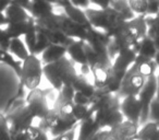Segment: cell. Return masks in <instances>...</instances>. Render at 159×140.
Segmentation results:
<instances>
[{
	"mask_svg": "<svg viewBox=\"0 0 159 140\" xmlns=\"http://www.w3.org/2000/svg\"><path fill=\"white\" fill-rule=\"evenodd\" d=\"M84 12L91 23V27L97 31L105 33L107 36L112 33L116 29H118L122 23L125 22L121 18V16L112 8H108L105 10L89 8Z\"/></svg>",
	"mask_w": 159,
	"mask_h": 140,
	"instance_id": "obj_4",
	"label": "cell"
},
{
	"mask_svg": "<svg viewBox=\"0 0 159 140\" xmlns=\"http://www.w3.org/2000/svg\"><path fill=\"white\" fill-rule=\"evenodd\" d=\"M135 140H159V126L154 122H148L139 129Z\"/></svg>",
	"mask_w": 159,
	"mask_h": 140,
	"instance_id": "obj_26",
	"label": "cell"
},
{
	"mask_svg": "<svg viewBox=\"0 0 159 140\" xmlns=\"http://www.w3.org/2000/svg\"><path fill=\"white\" fill-rule=\"evenodd\" d=\"M155 62H156V65H157V69L159 70V51L156 54V56H155Z\"/></svg>",
	"mask_w": 159,
	"mask_h": 140,
	"instance_id": "obj_48",
	"label": "cell"
},
{
	"mask_svg": "<svg viewBox=\"0 0 159 140\" xmlns=\"http://www.w3.org/2000/svg\"><path fill=\"white\" fill-rule=\"evenodd\" d=\"M133 66L137 70V72L141 74L146 79L155 76L157 70V65L154 59H149V58H145L137 55Z\"/></svg>",
	"mask_w": 159,
	"mask_h": 140,
	"instance_id": "obj_23",
	"label": "cell"
},
{
	"mask_svg": "<svg viewBox=\"0 0 159 140\" xmlns=\"http://www.w3.org/2000/svg\"><path fill=\"white\" fill-rule=\"evenodd\" d=\"M73 103L75 105H87V106H91V100L89 98H86L85 95H83V94L77 93V92H75L74 94Z\"/></svg>",
	"mask_w": 159,
	"mask_h": 140,
	"instance_id": "obj_40",
	"label": "cell"
},
{
	"mask_svg": "<svg viewBox=\"0 0 159 140\" xmlns=\"http://www.w3.org/2000/svg\"><path fill=\"white\" fill-rule=\"evenodd\" d=\"M35 25L37 32L45 36L48 42L52 45H62L68 47L73 40L66 37L59 29L57 20V13H50L40 19L35 20Z\"/></svg>",
	"mask_w": 159,
	"mask_h": 140,
	"instance_id": "obj_7",
	"label": "cell"
},
{
	"mask_svg": "<svg viewBox=\"0 0 159 140\" xmlns=\"http://www.w3.org/2000/svg\"><path fill=\"white\" fill-rule=\"evenodd\" d=\"M84 45V41H72V43L66 47V54L70 56L73 62L81 65V67H89L87 66Z\"/></svg>",
	"mask_w": 159,
	"mask_h": 140,
	"instance_id": "obj_19",
	"label": "cell"
},
{
	"mask_svg": "<svg viewBox=\"0 0 159 140\" xmlns=\"http://www.w3.org/2000/svg\"><path fill=\"white\" fill-rule=\"evenodd\" d=\"M27 136L30 140H50L48 138L47 133H45L43 129H40L38 126H31L27 129Z\"/></svg>",
	"mask_w": 159,
	"mask_h": 140,
	"instance_id": "obj_35",
	"label": "cell"
},
{
	"mask_svg": "<svg viewBox=\"0 0 159 140\" xmlns=\"http://www.w3.org/2000/svg\"><path fill=\"white\" fill-rule=\"evenodd\" d=\"M134 51L137 56H142V57L149 58V59H155V56L158 53L155 47V44L148 36L139 40L134 46Z\"/></svg>",
	"mask_w": 159,
	"mask_h": 140,
	"instance_id": "obj_24",
	"label": "cell"
},
{
	"mask_svg": "<svg viewBox=\"0 0 159 140\" xmlns=\"http://www.w3.org/2000/svg\"><path fill=\"white\" fill-rule=\"evenodd\" d=\"M156 91H157V77L152 76L146 79L145 84L139 91L137 99L139 101V104L142 107V114L139 123L147 122L148 116H149V107L152 101L156 99Z\"/></svg>",
	"mask_w": 159,
	"mask_h": 140,
	"instance_id": "obj_12",
	"label": "cell"
},
{
	"mask_svg": "<svg viewBox=\"0 0 159 140\" xmlns=\"http://www.w3.org/2000/svg\"><path fill=\"white\" fill-rule=\"evenodd\" d=\"M10 139L11 140H30L26 131H23V133H10Z\"/></svg>",
	"mask_w": 159,
	"mask_h": 140,
	"instance_id": "obj_44",
	"label": "cell"
},
{
	"mask_svg": "<svg viewBox=\"0 0 159 140\" xmlns=\"http://www.w3.org/2000/svg\"><path fill=\"white\" fill-rule=\"evenodd\" d=\"M66 47L62 46V45H52L50 44L46 49L44 51V53L42 54V61L43 66L45 65H49L56 62L58 60H60L61 58L66 57Z\"/></svg>",
	"mask_w": 159,
	"mask_h": 140,
	"instance_id": "obj_22",
	"label": "cell"
},
{
	"mask_svg": "<svg viewBox=\"0 0 159 140\" xmlns=\"http://www.w3.org/2000/svg\"><path fill=\"white\" fill-rule=\"evenodd\" d=\"M129 6L135 16H146L148 0H128Z\"/></svg>",
	"mask_w": 159,
	"mask_h": 140,
	"instance_id": "obj_32",
	"label": "cell"
},
{
	"mask_svg": "<svg viewBox=\"0 0 159 140\" xmlns=\"http://www.w3.org/2000/svg\"><path fill=\"white\" fill-rule=\"evenodd\" d=\"M43 77V64L37 56L29 55L22 61L20 75V83L29 91L35 90L39 87Z\"/></svg>",
	"mask_w": 159,
	"mask_h": 140,
	"instance_id": "obj_8",
	"label": "cell"
},
{
	"mask_svg": "<svg viewBox=\"0 0 159 140\" xmlns=\"http://www.w3.org/2000/svg\"><path fill=\"white\" fill-rule=\"evenodd\" d=\"M73 107H74V103L72 100L66 98L61 93H58L55 104L51 109L63 124L70 127H75L79 125V123L75 120L73 116Z\"/></svg>",
	"mask_w": 159,
	"mask_h": 140,
	"instance_id": "obj_13",
	"label": "cell"
},
{
	"mask_svg": "<svg viewBox=\"0 0 159 140\" xmlns=\"http://www.w3.org/2000/svg\"><path fill=\"white\" fill-rule=\"evenodd\" d=\"M108 37L110 38V43L108 46V55L111 60L116 58V56L124 49L134 48L137 43L136 35L129 27L128 22H123L118 29H116Z\"/></svg>",
	"mask_w": 159,
	"mask_h": 140,
	"instance_id": "obj_6",
	"label": "cell"
},
{
	"mask_svg": "<svg viewBox=\"0 0 159 140\" xmlns=\"http://www.w3.org/2000/svg\"><path fill=\"white\" fill-rule=\"evenodd\" d=\"M43 76L48 80L53 89L60 92L63 85H72L77 72L72 60L63 57L56 62L43 66Z\"/></svg>",
	"mask_w": 159,
	"mask_h": 140,
	"instance_id": "obj_2",
	"label": "cell"
},
{
	"mask_svg": "<svg viewBox=\"0 0 159 140\" xmlns=\"http://www.w3.org/2000/svg\"><path fill=\"white\" fill-rule=\"evenodd\" d=\"M0 140H11L10 139L9 125H8L3 113H0Z\"/></svg>",
	"mask_w": 159,
	"mask_h": 140,
	"instance_id": "obj_36",
	"label": "cell"
},
{
	"mask_svg": "<svg viewBox=\"0 0 159 140\" xmlns=\"http://www.w3.org/2000/svg\"><path fill=\"white\" fill-rule=\"evenodd\" d=\"M10 38L7 35L5 29H1L0 27V49L2 51H7L9 49V45H10Z\"/></svg>",
	"mask_w": 159,
	"mask_h": 140,
	"instance_id": "obj_39",
	"label": "cell"
},
{
	"mask_svg": "<svg viewBox=\"0 0 159 140\" xmlns=\"http://www.w3.org/2000/svg\"><path fill=\"white\" fill-rule=\"evenodd\" d=\"M129 27L132 29L136 35L137 42L147 36V24H146V16H135L134 19L129 21Z\"/></svg>",
	"mask_w": 159,
	"mask_h": 140,
	"instance_id": "obj_29",
	"label": "cell"
},
{
	"mask_svg": "<svg viewBox=\"0 0 159 140\" xmlns=\"http://www.w3.org/2000/svg\"><path fill=\"white\" fill-rule=\"evenodd\" d=\"M79 126V136L76 140H91L98 131H100L95 123L94 115H89L82 122H80Z\"/></svg>",
	"mask_w": 159,
	"mask_h": 140,
	"instance_id": "obj_21",
	"label": "cell"
},
{
	"mask_svg": "<svg viewBox=\"0 0 159 140\" xmlns=\"http://www.w3.org/2000/svg\"><path fill=\"white\" fill-rule=\"evenodd\" d=\"M72 87L75 92L83 94L89 100L93 98L94 93H95V88H94L93 83L89 82V79L82 74H77L76 78L74 79L72 83Z\"/></svg>",
	"mask_w": 159,
	"mask_h": 140,
	"instance_id": "obj_25",
	"label": "cell"
},
{
	"mask_svg": "<svg viewBox=\"0 0 159 140\" xmlns=\"http://www.w3.org/2000/svg\"><path fill=\"white\" fill-rule=\"evenodd\" d=\"M71 2H72V5L74 6V7L83 10V11H85L86 9H89V8H91V5H92L91 0H83V1L74 0V1H71Z\"/></svg>",
	"mask_w": 159,
	"mask_h": 140,
	"instance_id": "obj_41",
	"label": "cell"
},
{
	"mask_svg": "<svg viewBox=\"0 0 159 140\" xmlns=\"http://www.w3.org/2000/svg\"><path fill=\"white\" fill-rule=\"evenodd\" d=\"M110 8L117 11L125 22L135 18V14L131 10L128 0H110Z\"/></svg>",
	"mask_w": 159,
	"mask_h": 140,
	"instance_id": "obj_28",
	"label": "cell"
},
{
	"mask_svg": "<svg viewBox=\"0 0 159 140\" xmlns=\"http://www.w3.org/2000/svg\"><path fill=\"white\" fill-rule=\"evenodd\" d=\"M91 3L97 6V8L100 10L110 8V0H91Z\"/></svg>",
	"mask_w": 159,
	"mask_h": 140,
	"instance_id": "obj_43",
	"label": "cell"
},
{
	"mask_svg": "<svg viewBox=\"0 0 159 140\" xmlns=\"http://www.w3.org/2000/svg\"><path fill=\"white\" fill-rule=\"evenodd\" d=\"M156 100L159 101V75L157 76V91H156Z\"/></svg>",
	"mask_w": 159,
	"mask_h": 140,
	"instance_id": "obj_47",
	"label": "cell"
},
{
	"mask_svg": "<svg viewBox=\"0 0 159 140\" xmlns=\"http://www.w3.org/2000/svg\"><path fill=\"white\" fill-rule=\"evenodd\" d=\"M0 64H5L7 66H9L11 69H13V71L16 74L18 78L20 77L21 68H22V61L16 60L9 51L0 49Z\"/></svg>",
	"mask_w": 159,
	"mask_h": 140,
	"instance_id": "obj_31",
	"label": "cell"
},
{
	"mask_svg": "<svg viewBox=\"0 0 159 140\" xmlns=\"http://www.w3.org/2000/svg\"><path fill=\"white\" fill-rule=\"evenodd\" d=\"M75 130H76V128L72 129V130L68 131V133H62V135H60V136H57V137H53L52 139H50V140H74Z\"/></svg>",
	"mask_w": 159,
	"mask_h": 140,
	"instance_id": "obj_42",
	"label": "cell"
},
{
	"mask_svg": "<svg viewBox=\"0 0 159 140\" xmlns=\"http://www.w3.org/2000/svg\"><path fill=\"white\" fill-rule=\"evenodd\" d=\"M8 51L12 56H16L18 59H20V61L25 60L30 55L29 51L26 48V45H25V43L21 38H13V40L10 41Z\"/></svg>",
	"mask_w": 159,
	"mask_h": 140,
	"instance_id": "obj_30",
	"label": "cell"
},
{
	"mask_svg": "<svg viewBox=\"0 0 159 140\" xmlns=\"http://www.w3.org/2000/svg\"><path fill=\"white\" fill-rule=\"evenodd\" d=\"M5 16L8 22L5 31L10 40L24 36L27 30L29 20L31 18L29 12L22 9L14 1H10V6L6 10Z\"/></svg>",
	"mask_w": 159,
	"mask_h": 140,
	"instance_id": "obj_5",
	"label": "cell"
},
{
	"mask_svg": "<svg viewBox=\"0 0 159 140\" xmlns=\"http://www.w3.org/2000/svg\"><path fill=\"white\" fill-rule=\"evenodd\" d=\"M52 5L61 6V8H63V10H64V14H66L71 21H73L74 23L79 24L80 27H84L86 31L92 29L91 23H89L85 12L83 11V10L79 9V8L74 7L71 1H56V2H52Z\"/></svg>",
	"mask_w": 159,
	"mask_h": 140,
	"instance_id": "obj_17",
	"label": "cell"
},
{
	"mask_svg": "<svg viewBox=\"0 0 159 140\" xmlns=\"http://www.w3.org/2000/svg\"><path fill=\"white\" fill-rule=\"evenodd\" d=\"M3 115L9 125L10 133L27 131L30 127L33 126V122L35 119L27 109L25 99L22 100L10 99L5 107Z\"/></svg>",
	"mask_w": 159,
	"mask_h": 140,
	"instance_id": "obj_3",
	"label": "cell"
},
{
	"mask_svg": "<svg viewBox=\"0 0 159 140\" xmlns=\"http://www.w3.org/2000/svg\"><path fill=\"white\" fill-rule=\"evenodd\" d=\"M89 109L94 113V119L99 130L111 129L124 122L120 112V99L117 94L99 95L94 93Z\"/></svg>",
	"mask_w": 159,
	"mask_h": 140,
	"instance_id": "obj_1",
	"label": "cell"
},
{
	"mask_svg": "<svg viewBox=\"0 0 159 140\" xmlns=\"http://www.w3.org/2000/svg\"><path fill=\"white\" fill-rule=\"evenodd\" d=\"M85 43L97 54L98 56L108 55V46L110 43V38L102 32L93 29L87 31Z\"/></svg>",
	"mask_w": 159,
	"mask_h": 140,
	"instance_id": "obj_16",
	"label": "cell"
},
{
	"mask_svg": "<svg viewBox=\"0 0 159 140\" xmlns=\"http://www.w3.org/2000/svg\"><path fill=\"white\" fill-rule=\"evenodd\" d=\"M120 112L124 120L139 125L141 119L142 107L136 95H129L120 101Z\"/></svg>",
	"mask_w": 159,
	"mask_h": 140,
	"instance_id": "obj_15",
	"label": "cell"
},
{
	"mask_svg": "<svg viewBox=\"0 0 159 140\" xmlns=\"http://www.w3.org/2000/svg\"><path fill=\"white\" fill-rule=\"evenodd\" d=\"M59 29L66 37L73 41H84L86 40L87 31L84 27L71 21L66 14H57Z\"/></svg>",
	"mask_w": 159,
	"mask_h": 140,
	"instance_id": "obj_14",
	"label": "cell"
},
{
	"mask_svg": "<svg viewBox=\"0 0 159 140\" xmlns=\"http://www.w3.org/2000/svg\"><path fill=\"white\" fill-rule=\"evenodd\" d=\"M8 22H7V18H6L5 13H0V27L1 25H6L7 27Z\"/></svg>",
	"mask_w": 159,
	"mask_h": 140,
	"instance_id": "obj_46",
	"label": "cell"
},
{
	"mask_svg": "<svg viewBox=\"0 0 159 140\" xmlns=\"http://www.w3.org/2000/svg\"><path fill=\"white\" fill-rule=\"evenodd\" d=\"M159 12V0H148L146 17H154Z\"/></svg>",
	"mask_w": 159,
	"mask_h": 140,
	"instance_id": "obj_38",
	"label": "cell"
},
{
	"mask_svg": "<svg viewBox=\"0 0 159 140\" xmlns=\"http://www.w3.org/2000/svg\"><path fill=\"white\" fill-rule=\"evenodd\" d=\"M135 58H136V54L133 48L121 51L112 60V68L125 75L126 71L133 66Z\"/></svg>",
	"mask_w": 159,
	"mask_h": 140,
	"instance_id": "obj_18",
	"label": "cell"
},
{
	"mask_svg": "<svg viewBox=\"0 0 159 140\" xmlns=\"http://www.w3.org/2000/svg\"><path fill=\"white\" fill-rule=\"evenodd\" d=\"M10 6V1L7 0H0V13H5L7 8Z\"/></svg>",
	"mask_w": 159,
	"mask_h": 140,
	"instance_id": "obj_45",
	"label": "cell"
},
{
	"mask_svg": "<svg viewBox=\"0 0 159 140\" xmlns=\"http://www.w3.org/2000/svg\"><path fill=\"white\" fill-rule=\"evenodd\" d=\"M148 118H150V122H154L159 126V101H157L156 99L150 104Z\"/></svg>",
	"mask_w": 159,
	"mask_h": 140,
	"instance_id": "obj_37",
	"label": "cell"
},
{
	"mask_svg": "<svg viewBox=\"0 0 159 140\" xmlns=\"http://www.w3.org/2000/svg\"><path fill=\"white\" fill-rule=\"evenodd\" d=\"M146 78H144L141 74L137 72V70L132 66L129 69L126 74L124 75L123 79L121 81L120 90L117 93V95L120 98H125L129 95H139V91L145 84Z\"/></svg>",
	"mask_w": 159,
	"mask_h": 140,
	"instance_id": "obj_10",
	"label": "cell"
},
{
	"mask_svg": "<svg viewBox=\"0 0 159 140\" xmlns=\"http://www.w3.org/2000/svg\"><path fill=\"white\" fill-rule=\"evenodd\" d=\"M139 125L124 120L111 129L98 131L99 140H135Z\"/></svg>",
	"mask_w": 159,
	"mask_h": 140,
	"instance_id": "obj_9",
	"label": "cell"
},
{
	"mask_svg": "<svg viewBox=\"0 0 159 140\" xmlns=\"http://www.w3.org/2000/svg\"><path fill=\"white\" fill-rule=\"evenodd\" d=\"M147 36L154 42L157 51H159V12L154 17H146Z\"/></svg>",
	"mask_w": 159,
	"mask_h": 140,
	"instance_id": "obj_27",
	"label": "cell"
},
{
	"mask_svg": "<svg viewBox=\"0 0 159 140\" xmlns=\"http://www.w3.org/2000/svg\"><path fill=\"white\" fill-rule=\"evenodd\" d=\"M29 14L34 19L37 20L45 16L53 13V5L51 1L45 0H31L29 8Z\"/></svg>",
	"mask_w": 159,
	"mask_h": 140,
	"instance_id": "obj_20",
	"label": "cell"
},
{
	"mask_svg": "<svg viewBox=\"0 0 159 140\" xmlns=\"http://www.w3.org/2000/svg\"><path fill=\"white\" fill-rule=\"evenodd\" d=\"M49 45H50V43L48 42V40H47L43 34H40L39 32H37L36 44H35V47H34V49H33V51H32L31 55L37 56V55H39V54H43L44 53V51L49 46Z\"/></svg>",
	"mask_w": 159,
	"mask_h": 140,
	"instance_id": "obj_34",
	"label": "cell"
},
{
	"mask_svg": "<svg viewBox=\"0 0 159 140\" xmlns=\"http://www.w3.org/2000/svg\"><path fill=\"white\" fill-rule=\"evenodd\" d=\"M89 115H94V113L92 112V109H89V106L87 105H75L73 107V116H74L75 120L77 123L82 122L83 119H85L86 117H89Z\"/></svg>",
	"mask_w": 159,
	"mask_h": 140,
	"instance_id": "obj_33",
	"label": "cell"
},
{
	"mask_svg": "<svg viewBox=\"0 0 159 140\" xmlns=\"http://www.w3.org/2000/svg\"><path fill=\"white\" fill-rule=\"evenodd\" d=\"M25 102H26V106L30 113L33 115L34 118H37L39 120L43 119L50 109L46 93L39 88L30 91L26 94Z\"/></svg>",
	"mask_w": 159,
	"mask_h": 140,
	"instance_id": "obj_11",
	"label": "cell"
}]
</instances>
